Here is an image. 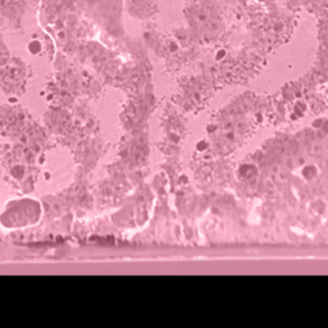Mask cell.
Returning a JSON list of instances; mask_svg holds the SVG:
<instances>
[{
  "instance_id": "cell-1",
  "label": "cell",
  "mask_w": 328,
  "mask_h": 328,
  "mask_svg": "<svg viewBox=\"0 0 328 328\" xmlns=\"http://www.w3.org/2000/svg\"><path fill=\"white\" fill-rule=\"evenodd\" d=\"M40 50V42L39 41H32L30 44V51L32 53H37Z\"/></svg>"
}]
</instances>
